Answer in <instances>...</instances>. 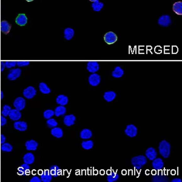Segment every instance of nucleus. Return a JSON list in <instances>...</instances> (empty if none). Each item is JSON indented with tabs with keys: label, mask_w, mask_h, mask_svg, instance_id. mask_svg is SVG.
Listing matches in <instances>:
<instances>
[{
	"label": "nucleus",
	"mask_w": 182,
	"mask_h": 182,
	"mask_svg": "<svg viewBox=\"0 0 182 182\" xmlns=\"http://www.w3.org/2000/svg\"><path fill=\"white\" fill-rule=\"evenodd\" d=\"M27 2H32V1H33L34 0H26Z\"/></svg>",
	"instance_id": "nucleus-47"
},
{
	"label": "nucleus",
	"mask_w": 182,
	"mask_h": 182,
	"mask_svg": "<svg viewBox=\"0 0 182 182\" xmlns=\"http://www.w3.org/2000/svg\"><path fill=\"white\" fill-rule=\"evenodd\" d=\"M1 149L3 152H10L12 151L13 146L9 143H4L1 144Z\"/></svg>",
	"instance_id": "nucleus-35"
},
{
	"label": "nucleus",
	"mask_w": 182,
	"mask_h": 182,
	"mask_svg": "<svg viewBox=\"0 0 182 182\" xmlns=\"http://www.w3.org/2000/svg\"><path fill=\"white\" fill-rule=\"evenodd\" d=\"M99 64L97 61H89L87 64V69L91 73H96L99 70Z\"/></svg>",
	"instance_id": "nucleus-10"
},
{
	"label": "nucleus",
	"mask_w": 182,
	"mask_h": 182,
	"mask_svg": "<svg viewBox=\"0 0 182 182\" xmlns=\"http://www.w3.org/2000/svg\"><path fill=\"white\" fill-rule=\"evenodd\" d=\"M5 68H6L5 61H1V71L3 72L5 69Z\"/></svg>",
	"instance_id": "nucleus-43"
},
{
	"label": "nucleus",
	"mask_w": 182,
	"mask_h": 182,
	"mask_svg": "<svg viewBox=\"0 0 182 182\" xmlns=\"http://www.w3.org/2000/svg\"><path fill=\"white\" fill-rule=\"evenodd\" d=\"M40 179L41 182H51L52 180V175L49 170L46 169L40 175Z\"/></svg>",
	"instance_id": "nucleus-15"
},
{
	"label": "nucleus",
	"mask_w": 182,
	"mask_h": 182,
	"mask_svg": "<svg viewBox=\"0 0 182 182\" xmlns=\"http://www.w3.org/2000/svg\"><path fill=\"white\" fill-rule=\"evenodd\" d=\"M30 64V61H17V66L18 67H25L27 66Z\"/></svg>",
	"instance_id": "nucleus-40"
},
{
	"label": "nucleus",
	"mask_w": 182,
	"mask_h": 182,
	"mask_svg": "<svg viewBox=\"0 0 182 182\" xmlns=\"http://www.w3.org/2000/svg\"><path fill=\"white\" fill-rule=\"evenodd\" d=\"M104 40L106 43L112 44L117 41V36L116 34L113 32H109L104 35Z\"/></svg>",
	"instance_id": "nucleus-6"
},
{
	"label": "nucleus",
	"mask_w": 182,
	"mask_h": 182,
	"mask_svg": "<svg viewBox=\"0 0 182 182\" xmlns=\"http://www.w3.org/2000/svg\"><path fill=\"white\" fill-rule=\"evenodd\" d=\"M88 80H89V84L91 86H97V85H98L100 84V81H101V78H100V76L99 75L97 74L96 73H94L89 77Z\"/></svg>",
	"instance_id": "nucleus-9"
},
{
	"label": "nucleus",
	"mask_w": 182,
	"mask_h": 182,
	"mask_svg": "<svg viewBox=\"0 0 182 182\" xmlns=\"http://www.w3.org/2000/svg\"><path fill=\"white\" fill-rule=\"evenodd\" d=\"M152 167L155 170H160L162 169L164 166V163L162 158H155L152 160Z\"/></svg>",
	"instance_id": "nucleus-18"
},
{
	"label": "nucleus",
	"mask_w": 182,
	"mask_h": 182,
	"mask_svg": "<svg viewBox=\"0 0 182 182\" xmlns=\"http://www.w3.org/2000/svg\"><path fill=\"white\" fill-rule=\"evenodd\" d=\"M66 113V109L64 106H59L57 107L54 111L55 115L56 117H60L61 115H64Z\"/></svg>",
	"instance_id": "nucleus-31"
},
{
	"label": "nucleus",
	"mask_w": 182,
	"mask_h": 182,
	"mask_svg": "<svg viewBox=\"0 0 182 182\" xmlns=\"http://www.w3.org/2000/svg\"><path fill=\"white\" fill-rule=\"evenodd\" d=\"M172 182H182V180L180 179H174L173 180H171Z\"/></svg>",
	"instance_id": "nucleus-45"
},
{
	"label": "nucleus",
	"mask_w": 182,
	"mask_h": 182,
	"mask_svg": "<svg viewBox=\"0 0 182 182\" xmlns=\"http://www.w3.org/2000/svg\"><path fill=\"white\" fill-rule=\"evenodd\" d=\"M90 1H92V2H94V1H96L97 0H89Z\"/></svg>",
	"instance_id": "nucleus-48"
},
{
	"label": "nucleus",
	"mask_w": 182,
	"mask_h": 182,
	"mask_svg": "<svg viewBox=\"0 0 182 182\" xmlns=\"http://www.w3.org/2000/svg\"><path fill=\"white\" fill-rule=\"evenodd\" d=\"M30 167L29 165L25 163L24 164L21 165V166H19L18 168V173L21 175L25 176L30 172Z\"/></svg>",
	"instance_id": "nucleus-17"
},
{
	"label": "nucleus",
	"mask_w": 182,
	"mask_h": 182,
	"mask_svg": "<svg viewBox=\"0 0 182 182\" xmlns=\"http://www.w3.org/2000/svg\"><path fill=\"white\" fill-rule=\"evenodd\" d=\"M75 120H76L75 117L73 114H70V115H66L64 117L63 122L66 126H71L72 125H74L75 124Z\"/></svg>",
	"instance_id": "nucleus-16"
},
{
	"label": "nucleus",
	"mask_w": 182,
	"mask_h": 182,
	"mask_svg": "<svg viewBox=\"0 0 182 182\" xmlns=\"http://www.w3.org/2000/svg\"><path fill=\"white\" fill-rule=\"evenodd\" d=\"M173 11L177 14V15H182V3L181 1L175 3L174 4L173 7Z\"/></svg>",
	"instance_id": "nucleus-29"
},
{
	"label": "nucleus",
	"mask_w": 182,
	"mask_h": 182,
	"mask_svg": "<svg viewBox=\"0 0 182 182\" xmlns=\"http://www.w3.org/2000/svg\"><path fill=\"white\" fill-rule=\"evenodd\" d=\"M158 151L162 156L165 158H167L170 155L171 145L167 141L163 140L159 144Z\"/></svg>",
	"instance_id": "nucleus-2"
},
{
	"label": "nucleus",
	"mask_w": 182,
	"mask_h": 182,
	"mask_svg": "<svg viewBox=\"0 0 182 182\" xmlns=\"http://www.w3.org/2000/svg\"><path fill=\"white\" fill-rule=\"evenodd\" d=\"M51 133L52 136L57 139H60L63 136V131L62 130V129L57 126L52 128Z\"/></svg>",
	"instance_id": "nucleus-23"
},
{
	"label": "nucleus",
	"mask_w": 182,
	"mask_h": 182,
	"mask_svg": "<svg viewBox=\"0 0 182 182\" xmlns=\"http://www.w3.org/2000/svg\"><path fill=\"white\" fill-rule=\"evenodd\" d=\"M49 171L51 174L52 177H57L58 176L60 175L62 171L60 168L57 165H52L49 168Z\"/></svg>",
	"instance_id": "nucleus-22"
},
{
	"label": "nucleus",
	"mask_w": 182,
	"mask_h": 182,
	"mask_svg": "<svg viewBox=\"0 0 182 182\" xmlns=\"http://www.w3.org/2000/svg\"><path fill=\"white\" fill-rule=\"evenodd\" d=\"M38 146V143L34 140H28L25 143V146H26L27 151H36L37 149Z\"/></svg>",
	"instance_id": "nucleus-14"
},
{
	"label": "nucleus",
	"mask_w": 182,
	"mask_h": 182,
	"mask_svg": "<svg viewBox=\"0 0 182 182\" xmlns=\"http://www.w3.org/2000/svg\"><path fill=\"white\" fill-rule=\"evenodd\" d=\"M81 146L86 150H89L94 146V143L92 140L84 141L81 143Z\"/></svg>",
	"instance_id": "nucleus-34"
},
{
	"label": "nucleus",
	"mask_w": 182,
	"mask_h": 182,
	"mask_svg": "<svg viewBox=\"0 0 182 182\" xmlns=\"http://www.w3.org/2000/svg\"><path fill=\"white\" fill-rule=\"evenodd\" d=\"M47 126L48 128H55L56 126H57L58 125V123L56 121V120L53 119H49L47 120V121L46 122Z\"/></svg>",
	"instance_id": "nucleus-37"
},
{
	"label": "nucleus",
	"mask_w": 182,
	"mask_h": 182,
	"mask_svg": "<svg viewBox=\"0 0 182 182\" xmlns=\"http://www.w3.org/2000/svg\"><path fill=\"white\" fill-rule=\"evenodd\" d=\"M14 127L16 130L19 131H26L27 129V124L26 122L23 121H16L14 123Z\"/></svg>",
	"instance_id": "nucleus-13"
},
{
	"label": "nucleus",
	"mask_w": 182,
	"mask_h": 182,
	"mask_svg": "<svg viewBox=\"0 0 182 182\" xmlns=\"http://www.w3.org/2000/svg\"><path fill=\"white\" fill-rule=\"evenodd\" d=\"M21 75V70L19 68H14L10 70L7 78L10 81H15Z\"/></svg>",
	"instance_id": "nucleus-4"
},
{
	"label": "nucleus",
	"mask_w": 182,
	"mask_h": 182,
	"mask_svg": "<svg viewBox=\"0 0 182 182\" xmlns=\"http://www.w3.org/2000/svg\"><path fill=\"white\" fill-rule=\"evenodd\" d=\"M11 25L6 20L1 22V31L5 35H8L11 30Z\"/></svg>",
	"instance_id": "nucleus-12"
},
{
	"label": "nucleus",
	"mask_w": 182,
	"mask_h": 182,
	"mask_svg": "<svg viewBox=\"0 0 182 182\" xmlns=\"http://www.w3.org/2000/svg\"><path fill=\"white\" fill-rule=\"evenodd\" d=\"M103 97L107 102H111L115 98L116 94L113 91H108L104 93Z\"/></svg>",
	"instance_id": "nucleus-25"
},
{
	"label": "nucleus",
	"mask_w": 182,
	"mask_h": 182,
	"mask_svg": "<svg viewBox=\"0 0 182 182\" xmlns=\"http://www.w3.org/2000/svg\"><path fill=\"white\" fill-rule=\"evenodd\" d=\"M23 162L28 165H32L35 162V157L32 153L28 152L23 157Z\"/></svg>",
	"instance_id": "nucleus-21"
},
{
	"label": "nucleus",
	"mask_w": 182,
	"mask_h": 182,
	"mask_svg": "<svg viewBox=\"0 0 182 182\" xmlns=\"http://www.w3.org/2000/svg\"><path fill=\"white\" fill-rule=\"evenodd\" d=\"M7 123V119H6L5 117H4L3 115L1 116V126H4Z\"/></svg>",
	"instance_id": "nucleus-41"
},
{
	"label": "nucleus",
	"mask_w": 182,
	"mask_h": 182,
	"mask_svg": "<svg viewBox=\"0 0 182 182\" xmlns=\"http://www.w3.org/2000/svg\"><path fill=\"white\" fill-rule=\"evenodd\" d=\"M69 100L67 96L64 95H60L56 98V103L61 106H65L68 103Z\"/></svg>",
	"instance_id": "nucleus-24"
},
{
	"label": "nucleus",
	"mask_w": 182,
	"mask_h": 182,
	"mask_svg": "<svg viewBox=\"0 0 182 182\" xmlns=\"http://www.w3.org/2000/svg\"><path fill=\"white\" fill-rule=\"evenodd\" d=\"M15 22L19 26H25L27 23V18L25 14H20L18 15L17 17L16 18Z\"/></svg>",
	"instance_id": "nucleus-19"
},
{
	"label": "nucleus",
	"mask_w": 182,
	"mask_h": 182,
	"mask_svg": "<svg viewBox=\"0 0 182 182\" xmlns=\"http://www.w3.org/2000/svg\"><path fill=\"white\" fill-rule=\"evenodd\" d=\"M8 116L11 120L14 121H18L21 117V113L17 109H11Z\"/></svg>",
	"instance_id": "nucleus-11"
},
{
	"label": "nucleus",
	"mask_w": 182,
	"mask_h": 182,
	"mask_svg": "<svg viewBox=\"0 0 182 182\" xmlns=\"http://www.w3.org/2000/svg\"><path fill=\"white\" fill-rule=\"evenodd\" d=\"M13 105L15 107V109L21 111L26 107V100L23 97H17L14 102Z\"/></svg>",
	"instance_id": "nucleus-3"
},
{
	"label": "nucleus",
	"mask_w": 182,
	"mask_h": 182,
	"mask_svg": "<svg viewBox=\"0 0 182 182\" xmlns=\"http://www.w3.org/2000/svg\"><path fill=\"white\" fill-rule=\"evenodd\" d=\"M54 115H55L54 111L51 109L46 110L43 113L44 118L47 120L52 118V117H53Z\"/></svg>",
	"instance_id": "nucleus-38"
},
{
	"label": "nucleus",
	"mask_w": 182,
	"mask_h": 182,
	"mask_svg": "<svg viewBox=\"0 0 182 182\" xmlns=\"http://www.w3.org/2000/svg\"><path fill=\"white\" fill-rule=\"evenodd\" d=\"M158 24L163 27H168L171 24V18L168 15H163L159 18Z\"/></svg>",
	"instance_id": "nucleus-7"
},
{
	"label": "nucleus",
	"mask_w": 182,
	"mask_h": 182,
	"mask_svg": "<svg viewBox=\"0 0 182 182\" xmlns=\"http://www.w3.org/2000/svg\"><path fill=\"white\" fill-rule=\"evenodd\" d=\"M6 140V136H5L4 134H1V143L3 144V143H5Z\"/></svg>",
	"instance_id": "nucleus-44"
},
{
	"label": "nucleus",
	"mask_w": 182,
	"mask_h": 182,
	"mask_svg": "<svg viewBox=\"0 0 182 182\" xmlns=\"http://www.w3.org/2000/svg\"><path fill=\"white\" fill-rule=\"evenodd\" d=\"M23 94L26 98L32 99L36 96V91L34 87L30 86L24 89Z\"/></svg>",
	"instance_id": "nucleus-5"
},
{
	"label": "nucleus",
	"mask_w": 182,
	"mask_h": 182,
	"mask_svg": "<svg viewBox=\"0 0 182 182\" xmlns=\"http://www.w3.org/2000/svg\"><path fill=\"white\" fill-rule=\"evenodd\" d=\"M74 36V30L72 28H66L64 31V37L66 40H70Z\"/></svg>",
	"instance_id": "nucleus-27"
},
{
	"label": "nucleus",
	"mask_w": 182,
	"mask_h": 182,
	"mask_svg": "<svg viewBox=\"0 0 182 182\" xmlns=\"http://www.w3.org/2000/svg\"><path fill=\"white\" fill-rule=\"evenodd\" d=\"M11 107L8 105V104H5L3 106V109L1 111V114L2 115H3L4 117H8L9 115V113H10V111H11Z\"/></svg>",
	"instance_id": "nucleus-36"
},
{
	"label": "nucleus",
	"mask_w": 182,
	"mask_h": 182,
	"mask_svg": "<svg viewBox=\"0 0 182 182\" xmlns=\"http://www.w3.org/2000/svg\"><path fill=\"white\" fill-rule=\"evenodd\" d=\"M92 8L94 11L100 12L103 8V3L100 2L98 0H97L92 4Z\"/></svg>",
	"instance_id": "nucleus-33"
},
{
	"label": "nucleus",
	"mask_w": 182,
	"mask_h": 182,
	"mask_svg": "<svg viewBox=\"0 0 182 182\" xmlns=\"http://www.w3.org/2000/svg\"><path fill=\"white\" fill-rule=\"evenodd\" d=\"M41 180L40 179V178H39L37 176H34L30 180V182H41Z\"/></svg>",
	"instance_id": "nucleus-42"
},
{
	"label": "nucleus",
	"mask_w": 182,
	"mask_h": 182,
	"mask_svg": "<svg viewBox=\"0 0 182 182\" xmlns=\"http://www.w3.org/2000/svg\"><path fill=\"white\" fill-rule=\"evenodd\" d=\"M124 132L128 137H134L137 134V128L134 124H129L126 126Z\"/></svg>",
	"instance_id": "nucleus-8"
},
{
	"label": "nucleus",
	"mask_w": 182,
	"mask_h": 182,
	"mask_svg": "<svg viewBox=\"0 0 182 182\" xmlns=\"http://www.w3.org/2000/svg\"><path fill=\"white\" fill-rule=\"evenodd\" d=\"M119 179V175L113 171L110 172L107 175V180L108 182H114L118 180Z\"/></svg>",
	"instance_id": "nucleus-32"
},
{
	"label": "nucleus",
	"mask_w": 182,
	"mask_h": 182,
	"mask_svg": "<svg viewBox=\"0 0 182 182\" xmlns=\"http://www.w3.org/2000/svg\"><path fill=\"white\" fill-rule=\"evenodd\" d=\"M92 136V131L88 129H84L80 132V137L82 139L86 140L91 139Z\"/></svg>",
	"instance_id": "nucleus-30"
},
{
	"label": "nucleus",
	"mask_w": 182,
	"mask_h": 182,
	"mask_svg": "<svg viewBox=\"0 0 182 182\" xmlns=\"http://www.w3.org/2000/svg\"><path fill=\"white\" fill-rule=\"evenodd\" d=\"M39 89L40 91L44 94H49L51 93V89L47 86V85L43 82H41L39 84Z\"/></svg>",
	"instance_id": "nucleus-28"
},
{
	"label": "nucleus",
	"mask_w": 182,
	"mask_h": 182,
	"mask_svg": "<svg viewBox=\"0 0 182 182\" xmlns=\"http://www.w3.org/2000/svg\"><path fill=\"white\" fill-rule=\"evenodd\" d=\"M124 75V70L120 66L115 67V69L112 72V76L113 78H119Z\"/></svg>",
	"instance_id": "nucleus-26"
},
{
	"label": "nucleus",
	"mask_w": 182,
	"mask_h": 182,
	"mask_svg": "<svg viewBox=\"0 0 182 182\" xmlns=\"http://www.w3.org/2000/svg\"><path fill=\"white\" fill-rule=\"evenodd\" d=\"M131 163L136 169L140 170L147 163V158L144 156L134 157L131 159Z\"/></svg>",
	"instance_id": "nucleus-1"
},
{
	"label": "nucleus",
	"mask_w": 182,
	"mask_h": 182,
	"mask_svg": "<svg viewBox=\"0 0 182 182\" xmlns=\"http://www.w3.org/2000/svg\"><path fill=\"white\" fill-rule=\"evenodd\" d=\"M0 95H1V99L3 100V98H4V94H3V92L1 91V92H0Z\"/></svg>",
	"instance_id": "nucleus-46"
},
{
	"label": "nucleus",
	"mask_w": 182,
	"mask_h": 182,
	"mask_svg": "<svg viewBox=\"0 0 182 182\" xmlns=\"http://www.w3.org/2000/svg\"><path fill=\"white\" fill-rule=\"evenodd\" d=\"M146 157L149 160H153L157 156V152L154 147H149L146 151Z\"/></svg>",
	"instance_id": "nucleus-20"
},
{
	"label": "nucleus",
	"mask_w": 182,
	"mask_h": 182,
	"mask_svg": "<svg viewBox=\"0 0 182 182\" xmlns=\"http://www.w3.org/2000/svg\"><path fill=\"white\" fill-rule=\"evenodd\" d=\"M6 67L8 69H10L12 68H15L17 66V61H5Z\"/></svg>",
	"instance_id": "nucleus-39"
}]
</instances>
